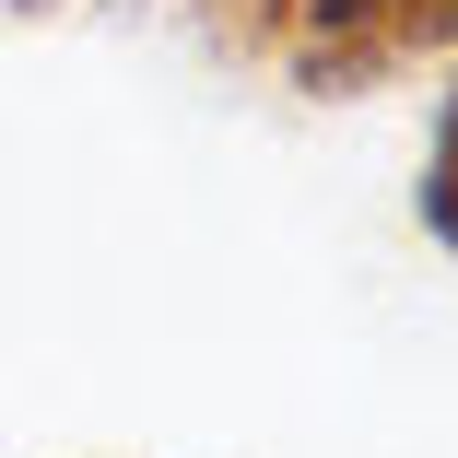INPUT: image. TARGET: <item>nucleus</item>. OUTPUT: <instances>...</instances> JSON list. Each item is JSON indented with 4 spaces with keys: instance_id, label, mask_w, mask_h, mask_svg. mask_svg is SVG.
<instances>
[{
    "instance_id": "nucleus-4",
    "label": "nucleus",
    "mask_w": 458,
    "mask_h": 458,
    "mask_svg": "<svg viewBox=\"0 0 458 458\" xmlns=\"http://www.w3.org/2000/svg\"><path fill=\"white\" fill-rule=\"evenodd\" d=\"M0 13H71V0H0Z\"/></svg>"
},
{
    "instance_id": "nucleus-1",
    "label": "nucleus",
    "mask_w": 458,
    "mask_h": 458,
    "mask_svg": "<svg viewBox=\"0 0 458 458\" xmlns=\"http://www.w3.org/2000/svg\"><path fill=\"white\" fill-rule=\"evenodd\" d=\"M411 59H458V0H306L294 36H283L294 95H318V106L377 95Z\"/></svg>"
},
{
    "instance_id": "nucleus-2",
    "label": "nucleus",
    "mask_w": 458,
    "mask_h": 458,
    "mask_svg": "<svg viewBox=\"0 0 458 458\" xmlns=\"http://www.w3.org/2000/svg\"><path fill=\"white\" fill-rule=\"evenodd\" d=\"M294 13H306V0H189L200 47H224V59H283Z\"/></svg>"
},
{
    "instance_id": "nucleus-3",
    "label": "nucleus",
    "mask_w": 458,
    "mask_h": 458,
    "mask_svg": "<svg viewBox=\"0 0 458 458\" xmlns=\"http://www.w3.org/2000/svg\"><path fill=\"white\" fill-rule=\"evenodd\" d=\"M411 212H423V235L458 259V95L435 106V141H423V176H411Z\"/></svg>"
}]
</instances>
